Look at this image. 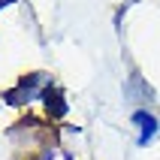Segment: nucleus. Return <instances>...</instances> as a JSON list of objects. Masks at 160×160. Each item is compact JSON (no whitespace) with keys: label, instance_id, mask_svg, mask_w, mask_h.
Wrapping results in <instances>:
<instances>
[{"label":"nucleus","instance_id":"obj_1","mask_svg":"<svg viewBox=\"0 0 160 160\" xmlns=\"http://www.w3.org/2000/svg\"><path fill=\"white\" fill-rule=\"evenodd\" d=\"M45 88H48V76H45V72H30V76H24L12 91H6V103L9 106H24L30 100L42 97Z\"/></svg>","mask_w":160,"mask_h":160},{"label":"nucleus","instance_id":"obj_2","mask_svg":"<svg viewBox=\"0 0 160 160\" xmlns=\"http://www.w3.org/2000/svg\"><path fill=\"white\" fill-rule=\"evenodd\" d=\"M133 127L139 130V145H148L154 136L160 133V121L151 112H145V109H136L133 112Z\"/></svg>","mask_w":160,"mask_h":160},{"label":"nucleus","instance_id":"obj_3","mask_svg":"<svg viewBox=\"0 0 160 160\" xmlns=\"http://www.w3.org/2000/svg\"><path fill=\"white\" fill-rule=\"evenodd\" d=\"M39 100L45 103V112H48L52 118H61L63 112H67V100H63V91L52 88V85L42 91V97H39Z\"/></svg>","mask_w":160,"mask_h":160}]
</instances>
